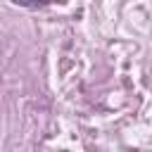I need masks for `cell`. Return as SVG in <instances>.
<instances>
[{
	"mask_svg": "<svg viewBox=\"0 0 152 152\" xmlns=\"http://www.w3.org/2000/svg\"><path fill=\"white\" fill-rule=\"evenodd\" d=\"M12 2H17V5H21V7H43V5H48L50 0H12Z\"/></svg>",
	"mask_w": 152,
	"mask_h": 152,
	"instance_id": "obj_1",
	"label": "cell"
}]
</instances>
